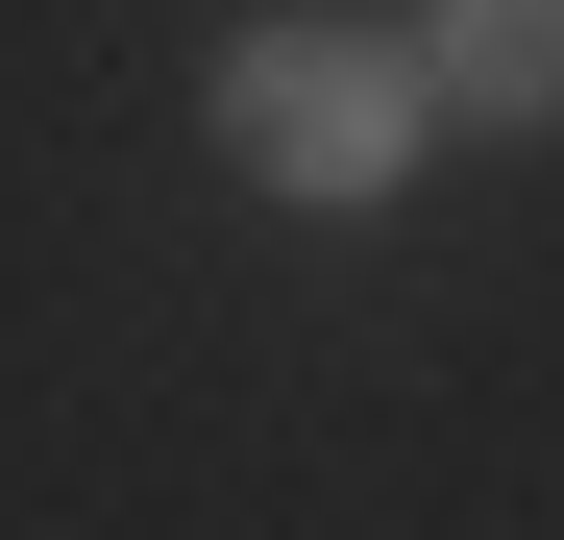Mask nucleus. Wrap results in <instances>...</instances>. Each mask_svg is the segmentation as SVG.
Returning a JSON list of instances; mask_svg holds the SVG:
<instances>
[{
	"instance_id": "f257e3e1",
	"label": "nucleus",
	"mask_w": 564,
	"mask_h": 540,
	"mask_svg": "<svg viewBox=\"0 0 564 540\" xmlns=\"http://www.w3.org/2000/svg\"><path fill=\"white\" fill-rule=\"evenodd\" d=\"M417 123H442V74L417 50H368V25H246L221 50V148L270 172V197H393V172H417Z\"/></svg>"
},
{
	"instance_id": "f03ea898",
	"label": "nucleus",
	"mask_w": 564,
	"mask_h": 540,
	"mask_svg": "<svg viewBox=\"0 0 564 540\" xmlns=\"http://www.w3.org/2000/svg\"><path fill=\"white\" fill-rule=\"evenodd\" d=\"M417 74H442L466 123H564V0H442Z\"/></svg>"
}]
</instances>
